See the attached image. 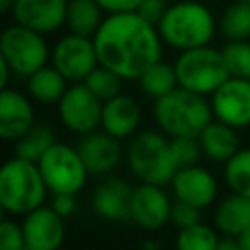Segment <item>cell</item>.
<instances>
[{
    "instance_id": "obj_12",
    "label": "cell",
    "mask_w": 250,
    "mask_h": 250,
    "mask_svg": "<svg viewBox=\"0 0 250 250\" xmlns=\"http://www.w3.org/2000/svg\"><path fill=\"white\" fill-rule=\"evenodd\" d=\"M172 205L162 186L139 182L131 195V223L143 230H158L172 219Z\"/></svg>"
},
{
    "instance_id": "obj_25",
    "label": "cell",
    "mask_w": 250,
    "mask_h": 250,
    "mask_svg": "<svg viewBox=\"0 0 250 250\" xmlns=\"http://www.w3.org/2000/svg\"><path fill=\"white\" fill-rule=\"evenodd\" d=\"M141 92L150 98L152 102L166 96L168 92H172L174 88H178V76H176V68L170 62H164L162 59L158 62H154L152 66H148L141 78L137 80Z\"/></svg>"
},
{
    "instance_id": "obj_8",
    "label": "cell",
    "mask_w": 250,
    "mask_h": 250,
    "mask_svg": "<svg viewBox=\"0 0 250 250\" xmlns=\"http://www.w3.org/2000/svg\"><path fill=\"white\" fill-rule=\"evenodd\" d=\"M37 166L53 195L55 193H72V195L80 193L90 176L78 148L64 145V143H55L39 158Z\"/></svg>"
},
{
    "instance_id": "obj_16",
    "label": "cell",
    "mask_w": 250,
    "mask_h": 250,
    "mask_svg": "<svg viewBox=\"0 0 250 250\" xmlns=\"http://www.w3.org/2000/svg\"><path fill=\"white\" fill-rule=\"evenodd\" d=\"M76 148L90 176H107L119 166L123 158V148L119 139L105 133L104 129H96L88 135H82Z\"/></svg>"
},
{
    "instance_id": "obj_21",
    "label": "cell",
    "mask_w": 250,
    "mask_h": 250,
    "mask_svg": "<svg viewBox=\"0 0 250 250\" xmlns=\"http://www.w3.org/2000/svg\"><path fill=\"white\" fill-rule=\"evenodd\" d=\"M215 229L225 236H238L246 229H250V197L230 191V195L223 197L213 213Z\"/></svg>"
},
{
    "instance_id": "obj_34",
    "label": "cell",
    "mask_w": 250,
    "mask_h": 250,
    "mask_svg": "<svg viewBox=\"0 0 250 250\" xmlns=\"http://www.w3.org/2000/svg\"><path fill=\"white\" fill-rule=\"evenodd\" d=\"M170 2L168 0H141L139 8H137V14H141L146 21L158 25V21L162 20V16L166 14Z\"/></svg>"
},
{
    "instance_id": "obj_10",
    "label": "cell",
    "mask_w": 250,
    "mask_h": 250,
    "mask_svg": "<svg viewBox=\"0 0 250 250\" xmlns=\"http://www.w3.org/2000/svg\"><path fill=\"white\" fill-rule=\"evenodd\" d=\"M51 64L72 84L84 82V78L100 64L96 45L92 37L78 33H66L51 49Z\"/></svg>"
},
{
    "instance_id": "obj_27",
    "label": "cell",
    "mask_w": 250,
    "mask_h": 250,
    "mask_svg": "<svg viewBox=\"0 0 250 250\" xmlns=\"http://www.w3.org/2000/svg\"><path fill=\"white\" fill-rule=\"evenodd\" d=\"M219 230L215 225H207L203 221L178 229L176 234V250H215L219 244Z\"/></svg>"
},
{
    "instance_id": "obj_36",
    "label": "cell",
    "mask_w": 250,
    "mask_h": 250,
    "mask_svg": "<svg viewBox=\"0 0 250 250\" xmlns=\"http://www.w3.org/2000/svg\"><path fill=\"white\" fill-rule=\"evenodd\" d=\"M105 14H123V12H137L141 0H96Z\"/></svg>"
},
{
    "instance_id": "obj_43",
    "label": "cell",
    "mask_w": 250,
    "mask_h": 250,
    "mask_svg": "<svg viewBox=\"0 0 250 250\" xmlns=\"http://www.w3.org/2000/svg\"><path fill=\"white\" fill-rule=\"evenodd\" d=\"M244 2H250V0H244Z\"/></svg>"
},
{
    "instance_id": "obj_38",
    "label": "cell",
    "mask_w": 250,
    "mask_h": 250,
    "mask_svg": "<svg viewBox=\"0 0 250 250\" xmlns=\"http://www.w3.org/2000/svg\"><path fill=\"white\" fill-rule=\"evenodd\" d=\"M215 250H240V244H238V240L234 236H225V238L219 240Z\"/></svg>"
},
{
    "instance_id": "obj_6",
    "label": "cell",
    "mask_w": 250,
    "mask_h": 250,
    "mask_svg": "<svg viewBox=\"0 0 250 250\" xmlns=\"http://www.w3.org/2000/svg\"><path fill=\"white\" fill-rule=\"evenodd\" d=\"M174 68L178 86L201 96H211L230 76L221 49L211 45L180 51L174 61Z\"/></svg>"
},
{
    "instance_id": "obj_3",
    "label": "cell",
    "mask_w": 250,
    "mask_h": 250,
    "mask_svg": "<svg viewBox=\"0 0 250 250\" xmlns=\"http://www.w3.org/2000/svg\"><path fill=\"white\" fill-rule=\"evenodd\" d=\"M152 117L158 129L168 137H199V133L215 119L207 96L182 86L154 100Z\"/></svg>"
},
{
    "instance_id": "obj_28",
    "label": "cell",
    "mask_w": 250,
    "mask_h": 250,
    "mask_svg": "<svg viewBox=\"0 0 250 250\" xmlns=\"http://www.w3.org/2000/svg\"><path fill=\"white\" fill-rule=\"evenodd\" d=\"M223 180L230 191L250 197V148H240L225 162Z\"/></svg>"
},
{
    "instance_id": "obj_42",
    "label": "cell",
    "mask_w": 250,
    "mask_h": 250,
    "mask_svg": "<svg viewBox=\"0 0 250 250\" xmlns=\"http://www.w3.org/2000/svg\"><path fill=\"white\" fill-rule=\"evenodd\" d=\"M59 250H68V248H59Z\"/></svg>"
},
{
    "instance_id": "obj_26",
    "label": "cell",
    "mask_w": 250,
    "mask_h": 250,
    "mask_svg": "<svg viewBox=\"0 0 250 250\" xmlns=\"http://www.w3.org/2000/svg\"><path fill=\"white\" fill-rule=\"evenodd\" d=\"M219 33L227 41L250 39V2L232 0L219 18Z\"/></svg>"
},
{
    "instance_id": "obj_37",
    "label": "cell",
    "mask_w": 250,
    "mask_h": 250,
    "mask_svg": "<svg viewBox=\"0 0 250 250\" xmlns=\"http://www.w3.org/2000/svg\"><path fill=\"white\" fill-rule=\"evenodd\" d=\"M12 74H14V70L10 68V64L0 57V88H8V82H10Z\"/></svg>"
},
{
    "instance_id": "obj_2",
    "label": "cell",
    "mask_w": 250,
    "mask_h": 250,
    "mask_svg": "<svg viewBox=\"0 0 250 250\" xmlns=\"http://www.w3.org/2000/svg\"><path fill=\"white\" fill-rule=\"evenodd\" d=\"M156 27L162 43L180 53L211 45L219 21L203 0H176L168 6Z\"/></svg>"
},
{
    "instance_id": "obj_33",
    "label": "cell",
    "mask_w": 250,
    "mask_h": 250,
    "mask_svg": "<svg viewBox=\"0 0 250 250\" xmlns=\"http://www.w3.org/2000/svg\"><path fill=\"white\" fill-rule=\"evenodd\" d=\"M201 211L199 207L195 205H189L186 201H174L172 205V223L178 227V229H184V227H189V225H195L201 221Z\"/></svg>"
},
{
    "instance_id": "obj_14",
    "label": "cell",
    "mask_w": 250,
    "mask_h": 250,
    "mask_svg": "<svg viewBox=\"0 0 250 250\" xmlns=\"http://www.w3.org/2000/svg\"><path fill=\"white\" fill-rule=\"evenodd\" d=\"M170 186H172L174 199L186 201V203L195 205L199 209L211 207L219 195L217 178L213 176L211 170H207L199 164L180 168L174 174Z\"/></svg>"
},
{
    "instance_id": "obj_7",
    "label": "cell",
    "mask_w": 250,
    "mask_h": 250,
    "mask_svg": "<svg viewBox=\"0 0 250 250\" xmlns=\"http://www.w3.org/2000/svg\"><path fill=\"white\" fill-rule=\"evenodd\" d=\"M0 57L10 64L14 74L27 78L51 62V47L43 33L14 21L0 35Z\"/></svg>"
},
{
    "instance_id": "obj_24",
    "label": "cell",
    "mask_w": 250,
    "mask_h": 250,
    "mask_svg": "<svg viewBox=\"0 0 250 250\" xmlns=\"http://www.w3.org/2000/svg\"><path fill=\"white\" fill-rule=\"evenodd\" d=\"M57 143L55 131L47 123H35L27 133L14 141V156L39 162V158Z\"/></svg>"
},
{
    "instance_id": "obj_13",
    "label": "cell",
    "mask_w": 250,
    "mask_h": 250,
    "mask_svg": "<svg viewBox=\"0 0 250 250\" xmlns=\"http://www.w3.org/2000/svg\"><path fill=\"white\" fill-rule=\"evenodd\" d=\"M21 229L25 246L31 250H59L66 236L64 219L51 205H41L21 217Z\"/></svg>"
},
{
    "instance_id": "obj_41",
    "label": "cell",
    "mask_w": 250,
    "mask_h": 250,
    "mask_svg": "<svg viewBox=\"0 0 250 250\" xmlns=\"http://www.w3.org/2000/svg\"><path fill=\"white\" fill-rule=\"evenodd\" d=\"M23 250H31V248H27V246H25V248H23Z\"/></svg>"
},
{
    "instance_id": "obj_30",
    "label": "cell",
    "mask_w": 250,
    "mask_h": 250,
    "mask_svg": "<svg viewBox=\"0 0 250 250\" xmlns=\"http://www.w3.org/2000/svg\"><path fill=\"white\" fill-rule=\"evenodd\" d=\"M221 53L230 76L250 80V41L248 39L227 41L221 47Z\"/></svg>"
},
{
    "instance_id": "obj_5",
    "label": "cell",
    "mask_w": 250,
    "mask_h": 250,
    "mask_svg": "<svg viewBox=\"0 0 250 250\" xmlns=\"http://www.w3.org/2000/svg\"><path fill=\"white\" fill-rule=\"evenodd\" d=\"M129 172L145 184H170L178 166L172 156L170 137L162 131H141L127 146Z\"/></svg>"
},
{
    "instance_id": "obj_9",
    "label": "cell",
    "mask_w": 250,
    "mask_h": 250,
    "mask_svg": "<svg viewBox=\"0 0 250 250\" xmlns=\"http://www.w3.org/2000/svg\"><path fill=\"white\" fill-rule=\"evenodd\" d=\"M102 107L104 102L84 82H72L57 104V113L70 133L82 137L102 127Z\"/></svg>"
},
{
    "instance_id": "obj_29",
    "label": "cell",
    "mask_w": 250,
    "mask_h": 250,
    "mask_svg": "<svg viewBox=\"0 0 250 250\" xmlns=\"http://www.w3.org/2000/svg\"><path fill=\"white\" fill-rule=\"evenodd\" d=\"M123 78L109 70L107 66L104 64H98L86 78H84V84L90 88V92H94L102 102H107L111 98H115L117 94H121L123 90Z\"/></svg>"
},
{
    "instance_id": "obj_20",
    "label": "cell",
    "mask_w": 250,
    "mask_h": 250,
    "mask_svg": "<svg viewBox=\"0 0 250 250\" xmlns=\"http://www.w3.org/2000/svg\"><path fill=\"white\" fill-rule=\"evenodd\" d=\"M238 129L213 119L201 133H199V145L203 150V156L217 164L229 162L238 150H240V139H238Z\"/></svg>"
},
{
    "instance_id": "obj_1",
    "label": "cell",
    "mask_w": 250,
    "mask_h": 250,
    "mask_svg": "<svg viewBox=\"0 0 250 250\" xmlns=\"http://www.w3.org/2000/svg\"><path fill=\"white\" fill-rule=\"evenodd\" d=\"M92 39L100 64L123 80H139L148 66L162 59L164 43L158 27L137 12L105 14Z\"/></svg>"
},
{
    "instance_id": "obj_32",
    "label": "cell",
    "mask_w": 250,
    "mask_h": 250,
    "mask_svg": "<svg viewBox=\"0 0 250 250\" xmlns=\"http://www.w3.org/2000/svg\"><path fill=\"white\" fill-rule=\"evenodd\" d=\"M25 234L21 223L14 219H4L0 223V250H23Z\"/></svg>"
},
{
    "instance_id": "obj_4",
    "label": "cell",
    "mask_w": 250,
    "mask_h": 250,
    "mask_svg": "<svg viewBox=\"0 0 250 250\" xmlns=\"http://www.w3.org/2000/svg\"><path fill=\"white\" fill-rule=\"evenodd\" d=\"M49 188L37 162L12 156L0 170V205L6 215L25 217L45 205Z\"/></svg>"
},
{
    "instance_id": "obj_39",
    "label": "cell",
    "mask_w": 250,
    "mask_h": 250,
    "mask_svg": "<svg viewBox=\"0 0 250 250\" xmlns=\"http://www.w3.org/2000/svg\"><path fill=\"white\" fill-rule=\"evenodd\" d=\"M238 244H240V250H250V229H246L244 232H240L236 236Z\"/></svg>"
},
{
    "instance_id": "obj_31",
    "label": "cell",
    "mask_w": 250,
    "mask_h": 250,
    "mask_svg": "<svg viewBox=\"0 0 250 250\" xmlns=\"http://www.w3.org/2000/svg\"><path fill=\"white\" fill-rule=\"evenodd\" d=\"M170 148L178 170L197 164L203 154L197 137H170Z\"/></svg>"
},
{
    "instance_id": "obj_23",
    "label": "cell",
    "mask_w": 250,
    "mask_h": 250,
    "mask_svg": "<svg viewBox=\"0 0 250 250\" xmlns=\"http://www.w3.org/2000/svg\"><path fill=\"white\" fill-rule=\"evenodd\" d=\"M104 14L105 12L100 8L96 0H68L64 25L70 33L94 37L105 18Z\"/></svg>"
},
{
    "instance_id": "obj_18",
    "label": "cell",
    "mask_w": 250,
    "mask_h": 250,
    "mask_svg": "<svg viewBox=\"0 0 250 250\" xmlns=\"http://www.w3.org/2000/svg\"><path fill=\"white\" fill-rule=\"evenodd\" d=\"M35 125V109L29 94L16 88H2L0 92V137L4 141H18Z\"/></svg>"
},
{
    "instance_id": "obj_17",
    "label": "cell",
    "mask_w": 250,
    "mask_h": 250,
    "mask_svg": "<svg viewBox=\"0 0 250 250\" xmlns=\"http://www.w3.org/2000/svg\"><path fill=\"white\" fill-rule=\"evenodd\" d=\"M133 188L127 180L119 176H107L104 178L94 193H92V209L94 213L111 223H123L131 221V195Z\"/></svg>"
},
{
    "instance_id": "obj_19",
    "label": "cell",
    "mask_w": 250,
    "mask_h": 250,
    "mask_svg": "<svg viewBox=\"0 0 250 250\" xmlns=\"http://www.w3.org/2000/svg\"><path fill=\"white\" fill-rule=\"evenodd\" d=\"M139 125H141V105L133 96L121 92L115 98L104 102L100 129L123 141L133 137Z\"/></svg>"
},
{
    "instance_id": "obj_11",
    "label": "cell",
    "mask_w": 250,
    "mask_h": 250,
    "mask_svg": "<svg viewBox=\"0 0 250 250\" xmlns=\"http://www.w3.org/2000/svg\"><path fill=\"white\" fill-rule=\"evenodd\" d=\"M209 102L215 119L234 129L250 125V80L229 76L211 94Z\"/></svg>"
},
{
    "instance_id": "obj_22",
    "label": "cell",
    "mask_w": 250,
    "mask_h": 250,
    "mask_svg": "<svg viewBox=\"0 0 250 250\" xmlns=\"http://www.w3.org/2000/svg\"><path fill=\"white\" fill-rule=\"evenodd\" d=\"M68 86H70V82L53 64L41 66L39 70L29 74L27 82H25L29 98L39 104H47V105L59 104Z\"/></svg>"
},
{
    "instance_id": "obj_40",
    "label": "cell",
    "mask_w": 250,
    "mask_h": 250,
    "mask_svg": "<svg viewBox=\"0 0 250 250\" xmlns=\"http://www.w3.org/2000/svg\"><path fill=\"white\" fill-rule=\"evenodd\" d=\"M14 2L16 0H0V12L2 14H10L12 8H14Z\"/></svg>"
},
{
    "instance_id": "obj_35",
    "label": "cell",
    "mask_w": 250,
    "mask_h": 250,
    "mask_svg": "<svg viewBox=\"0 0 250 250\" xmlns=\"http://www.w3.org/2000/svg\"><path fill=\"white\" fill-rule=\"evenodd\" d=\"M51 207L62 219H66V217L74 215V211H76V195H72V193H55L53 199H51Z\"/></svg>"
},
{
    "instance_id": "obj_15",
    "label": "cell",
    "mask_w": 250,
    "mask_h": 250,
    "mask_svg": "<svg viewBox=\"0 0 250 250\" xmlns=\"http://www.w3.org/2000/svg\"><path fill=\"white\" fill-rule=\"evenodd\" d=\"M68 0H16L12 20L43 35L55 33L66 21Z\"/></svg>"
}]
</instances>
